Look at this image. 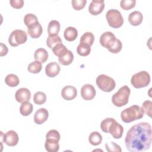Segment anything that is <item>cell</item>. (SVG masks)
<instances>
[{"label":"cell","instance_id":"1","mask_svg":"<svg viewBox=\"0 0 152 152\" xmlns=\"http://www.w3.org/2000/svg\"><path fill=\"white\" fill-rule=\"evenodd\" d=\"M151 126L148 122H140L133 125L127 132L125 144L131 152L148 150L151 144Z\"/></svg>","mask_w":152,"mask_h":152},{"label":"cell","instance_id":"2","mask_svg":"<svg viewBox=\"0 0 152 152\" xmlns=\"http://www.w3.org/2000/svg\"><path fill=\"white\" fill-rule=\"evenodd\" d=\"M143 110L138 105H132L123 110L121 113L122 121L125 123H130L135 120L140 119L144 116Z\"/></svg>","mask_w":152,"mask_h":152},{"label":"cell","instance_id":"3","mask_svg":"<svg viewBox=\"0 0 152 152\" xmlns=\"http://www.w3.org/2000/svg\"><path fill=\"white\" fill-rule=\"evenodd\" d=\"M131 90L127 86L121 87L112 97V103L116 107L126 105L129 101Z\"/></svg>","mask_w":152,"mask_h":152},{"label":"cell","instance_id":"4","mask_svg":"<svg viewBox=\"0 0 152 152\" xmlns=\"http://www.w3.org/2000/svg\"><path fill=\"white\" fill-rule=\"evenodd\" d=\"M150 82V75L145 71H140L134 74L131 79V83L134 87L141 88L147 86Z\"/></svg>","mask_w":152,"mask_h":152},{"label":"cell","instance_id":"5","mask_svg":"<svg viewBox=\"0 0 152 152\" xmlns=\"http://www.w3.org/2000/svg\"><path fill=\"white\" fill-rule=\"evenodd\" d=\"M106 18L110 27L118 28L124 24V18L119 11L116 9H110L107 11Z\"/></svg>","mask_w":152,"mask_h":152},{"label":"cell","instance_id":"6","mask_svg":"<svg viewBox=\"0 0 152 152\" xmlns=\"http://www.w3.org/2000/svg\"><path fill=\"white\" fill-rule=\"evenodd\" d=\"M96 81L97 87L104 92L112 91L116 86L115 81L112 78L104 74L99 75Z\"/></svg>","mask_w":152,"mask_h":152},{"label":"cell","instance_id":"7","mask_svg":"<svg viewBox=\"0 0 152 152\" xmlns=\"http://www.w3.org/2000/svg\"><path fill=\"white\" fill-rule=\"evenodd\" d=\"M27 40L26 32L22 30H15L11 32L8 38V43L11 46L16 47L24 43Z\"/></svg>","mask_w":152,"mask_h":152},{"label":"cell","instance_id":"8","mask_svg":"<svg viewBox=\"0 0 152 152\" xmlns=\"http://www.w3.org/2000/svg\"><path fill=\"white\" fill-rule=\"evenodd\" d=\"M1 133L2 141L8 146L13 147L18 144L19 138L17 133L15 131L10 130L4 134L2 132H1Z\"/></svg>","mask_w":152,"mask_h":152},{"label":"cell","instance_id":"9","mask_svg":"<svg viewBox=\"0 0 152 152\" xmlns=\"http://www.w3.org/2000/svg\"><path fill=\"white\" fill-rule=\"evenodd\" d=\"M116 40V38L113 33L111 31H106L100 36L99 41L102 46L109 49L113 45Z\"/></svg>","mask_w":152,"mask_h":152},{"label":"cell","instance_id":"10","mask_svg":"<svg viewBox=\"0 0 152 152\" xmlns=\"http://www.w3.org/2000/svg\"><path fill=\"white\" fill-rule=\"evenodd\" d=\"M96 94V91L91 84H87L83 86L81 88V96L84 100H93Z\"/></svg>","mask_w":152,"mask_h":152},{"label":"cell","instance_id":"11","mask_svg":"<svg viewBox=\"0 0 152 152\" xmlns=\"http://www.w3.org/2000/svg\"><path fill=\"white\" fill-rule=\"evenodd\" d=\"M104 6L105 4L103 0H93L89 5L88 11L90 14L93 15H97L100 14L103 11Z\"/></svg>","mask_w":152,"mask_h":152},{"label":"cell","instance_id":"12","mask_svg":"<svg viewBox=\"0 0 152 152\" xmlns=\"http://www.w3.org/2000/svg\"><path fill=\"white\" fill-rule=\"evenodd\" d=\"M123 132V126L115 119L109 126L108 133H110L114 138L119 139L122 137Z\"/></svg>","mask_w":152,"mask_h":152},{"label":"cell","instance_id":"13","mask_svg":"<svg viewBox=\"0 0 152 152\" xmlns=\"http://www.w3.org/2000/svg\"><path fill=\"white\" fill-rule=\"evenodd\" d=\"M77 95V90L76 88L72 86H65L61 90V96L64 100H73Z\"/></svg>","mask_w":152,"mask_h":152},{"label":"cell","instance_id":"14","mask_svg":"<svg viewBox=\"0 0 152 152\" xmlns=\"http://www.w3.org/2000/svg\"><path fill=\"white\" fill-rule=\"evenodd\" d=\"M15 100L19 103L29 102L31 98V93L27 88H21L15 92Z\"/></svg>","mask_w":152,"mask_h":152},{"label":"cell","instance_id":"15","mask_svg":"<svg viewBox=\"0 0 152 152\" xmlns=\"http://www.w3.org/2000/svg\"><path fill=\"white\" fill-rule=\"evenodd\" d=\"M49 117V112L45 108H40L34 115V121L37 125H41L47 121Z\"/></svg>","mask_w":152,"mask_h":152},{"label":"cell","instance_id":"16","mask_svg":"<svg viewBox=\"0 0 152 152\" xmlns=\"http://www.w3.org/2000/svg\"><path fill=\"white\" fill-rule=\"evenodd\" d=\"M61 70L59 65L55 62H52L46 65L45 73L49 77H55L59 74Z\"/></svg>","mask_w":152,"mask_h":152},{"label":"cell","instance_id":"17","mask_svg":"<svg viewBox=\"0 0 152 152\" xmlns=\"http://www.w3.org/2000/svg\"><path fill=\"white\" fill-rule=\"evenodd\" d=\"M43 32V28L39 22H37L27 27L28 35L33 39L39 37Z\"/></svg>","mask_w":152,"mask_h":152},{"label":"cell","instance_id":"18","mask_svg":"<svg viewBox=\"0 0 152 152\" xmlns=\"http://www.w3.org/2000/svg\"><path fill=\"white\" fill-rule=\"evenodd\" d=\"M143 20V15L141 12L135 11L131 12L128 15V21L134 26H139Z\"/></svg>","mask_w":152,"mask_h":152},{"label":"cell","instance_id":"19","mask_svg":"<svg viewBox=\"0 0 152 152\" xmlns=\"http://www.w3.org/2000/svg\"><path fill=\"white\" fill-rule=\"evenodd\" d=\"M58 141L48 138L46 140L45 142V147L47 151L48 152H57L59 149V144Z\"/></svg>","mask_w":152,"mask_h":152},{"label":"cell","instance_id":"20","mask_svg":"<svg viewBox=\"0 0 152 152\" xmlns=\"http://www.w3.org/2000/svg\"><path fill=\"white\" fill-rule=\"evenodd\" d=\"M48 52L44 48H39L34 53V58L41 63H45L48 59Z\"/></svg>","mask_w":152,"mask_h":152},{"label":"cell","instance_id":"21","mask_svg":"<svg viewBox=\"0 0 152 152\" xmlns=\"http://www.w3.org/2000/svg\"><path fill=\"white\" fill-rule=\"evenodd\" d=\"M64 36L65 39L68 42H72L75 40L78 36V31L74 27H68L64 30Z\"/></svg>","mask_w":152,"mask_h":152},{"label":"cell","instance_id":"22","mask_svg":"<svg viewBox=\"0 0 152 152\" xmlns=\"http://www.w3.org/2000/svg\"><path fill=\"white\" fill-rule=\"evenodd\" d=\"M60 23L56 20H51L48 26L49 36H57L60 30Z\"/></svg>","mask_w":152,"mask_h":152},{"label":"cell","instance_id":"23","mask_svg":"<svg viewBox=\"0 0 152 152\" xmlns=\"http://www.w3.org/2000/svg\"><path fill=\"white\" fill-rule=\"evenodd\" d=\"M88 141L93 145H98L102 141V136L97 131H93L89 135Z\"/></svg>","mask_w":152,"mask_h":152},{"label":"cell","instance_id":"24","mask_svg":"<svg viewBox=\"0 0 152 152\" xmlns=\"http://www.w3.org/2000/svg\"><path fill=\"white\" fill-rule=\"evenodd\" d=\"M5 83L10 87H14L17 86L20 83V80L18 76L13 74H8L5 78Z\"/></svg>","mask_w":152,"mask_h":152},{"label":"cell","instance_id":"25","mask_svg":"<svg viewBox=\"0 0 152 152\" xmlns=\"http://www.w3.org/2000/svg\"><path fill=\"white\" fill-rule=\"evenodd\" d=\"M33 104L29 102H26L22 103L20 107V112L23 116H28L33 112Z\"/></svg>","mask_w":152,"mask_h":152},{"label":"cell","instance_id":"26","mask_svg":"<svg viewBox=\"0 0 152 152\" xmlns=\"http://www.w3.org/2000/svg\"><path fill=\"white\" fill-rule=\"evenodd\" d=\"M52 49L54 55L57 56L58 58L64 56L68 52L67 48L64 44H62V43L57 44Z\"/></svg>","mask_w":152,"mask_h":152},{"label":"cell","instance_id":"27","mask_svg":"<svg viewBox=\"0 0 152 152\" xmlns=\"http://www.w3.org/2000/svg\"><path fill=\"white\" fill-rule=\"evenodd\" d=\"M74 59V55L72 52L68 50V52L64 56L58 58L59 62L63 65H68L72 63Z\"/></svg>","mask_w":152,"mask_h":152},{"label":"cell","instance_id":"28","mask_svg":"<svg viewBox=\"0 0 152 152\" xmlns=\"http://www.w3.org/2000/svg\"><path fill=\"white\" fill-rule=\"evenodd\" d=\"M91 46L85 44L80 43L77 48V53L81 56H86L88 55L91 51Z\"/></svg>","mask_w":152,"mask_h":152},{"label":"cell","instance_id":"29","mask_svg":"<svg viewBox=\"0 0 152 152\" xmlns=\"http://www.w3.org/2000/svg\"><path fill=\"white\" fill-rule=\"evenodd\" d=\"M94 40V36L91 32H86L81 37L80 43H85L89 46H91Z\"/></svg>","mask_w":152,"mask_h":152},{"label":"cell","instance_id":"30","mask_svg":"<svg viewBox=\"0 0 152 152\" xmlns=\"http://www.w3.org/2000/svg\"><path fill=\"white\" fill-rule=\"evenodd\" d=\"M42 68V63L37 61H35L31 62L28 65L27 70L28 71V72L31 73L37 74L41 71Z\"/></svg>","mask_w":152,"mask_h":152},{"label":"cell","instance_id":"31","mask_svg":"<svg viewBox=\"0 0 152 152\" xmlns=\"http://www.w3.org/2000/svg\"><path fill=\"white\" fill-rule=\"evenodd\" d=\"M61 43H62V40L58 35L49 36L46 39V45L50 49H52L55 45Z\"/></svg>","mask_w":152,"mask_h":152},{"label":"cell","instance_id":"32","mask_svg":"<svg viewBox=\"0 0 152 152\" xmlns=\"http://www.w3.org/2000/svg\"><path fill=\"white\" fill-rule=\"evenodd\" d=\"M33 101L34 103L38 105H41L45 103L46 101V96L42 91L36 92L33 96Z\"/></svg>","mask_w":152,"mask_h":152},{"label":"cell","instance_id":"33","mask_svg":"<svg viewBox=\"0 0 152 152\" xmlns=\"http://www.w3.org/2000/svg\"><path fill=\"white\" fill-rule=\"evenodd\" d=\"M24 24H26V26L28 27L37 22L38 21V19L36 17V15H35L33 14H27L24 17Z\"/></svg>","mask_w":152,"mask_h":152},{"label":"cell","instance_id":"34","mask_svg":"<svg viewBox=\"0 0 152 152\" xmlns=\"http://www.w3.org/2000/svg\"><path fill=\"white\" fill-rule=\"evenodd\" d=\"M135 0H122L120 2L121 7L124 10H129L135 6Z\"/></svg>","mask_w":152,"mask_h":152},{"label":"cell","instance_id":"35","mask_svg":"<svg viewBox=\"0 0 152 152\" xmlns=\"http://www.w3.org/2000/svg\"><path fill=\"white\" fill-rule=\"evenodd\" d=\"M114 120L115 119L112 118H107L103 120L100 124V128L102 131L105 133H108L109 126Z\"/></svg>","mask_w":152,"mask_h":152},{"label":"cell","instance_id":"36","mask_svg":"<svg viewBox=\"0 0 152 152\" xmlns=\"http://www.w3.org/2000/svg\"><path fill=\"white\" fill-rule=\"evenodd\" d=\"M105 147L108 152H113V151H122V149L121 147L116 144L114 142H107L105 144Z\"/></svg>","mask_w":152,"mask_h":152},{"label":"cell","instance_id":"37","mask_svg":"<svg viewBox=\"0 0 152 152\" xmlns=\"http://www.w3.org/2000/svg\"><path fill=\"white\" fill-rule=\"evenodd\" d=\"M151 107L152 102L150 100H145L142 104L141 109L143 110L144 112L148 116L151 117Z\"/></svg>","mask_w":152,"mask_h":152},{"label":"cell","instance_id":"38","mask_svg":"<svg viewBox=\"0 0 152 152\" xmlns=\"http://www.w3.org/2000/svg\"><path fill=\"white\" fill-rule=\"evenodd\" d=\"M122 43L121 41L116 39V42H115L113 45L107 50L112 53H118L122 50Z\"/></svg>","mask_w":152,"mask_h":152},{"label":"cell","instance_id":"39","mask_svg":"<svg viewBox=\"0 0 152 152\" xmlns=\"http://www.w3.org/2000/svg\"><path fill=\"white\" fill-rule=\"evenodd\" d=\"M72 7L74 10L79 11L82 10L87 3L86 0H73L71 1Z\"/></svg>","mask_w":152,"mask_h":152},{"label":"cell","instance_id":"40","mask_svg":"<svg viewBox=\"0 0 152 152\" xmlns=\"http://www.w3.org/2000/svg\"><path fill=\"white\" fill-rule=\"evenodd\" d=\"M60 138H61V136H60L59 132L56 129H52L49 131L46 135V139H48V138L54 139L59 141L60 140Z\"/></svg>","mask_w":152,"mask_h":152},{"label":"cell","instance_id":"41","mask_svg":"<svg viewBox=\"0 0 152 152\" xmlns=\"http://www.w3.org/2000/svg\"><path fill=\"white\" fill-rule=\"evenodd\" d=\"M10 3L12 7L16 9H19L23 7L24 2L23 0H11Z\"/></svg>","mask_w":152,"mask_h":152},{"label":"cell","instance_id":"42","mask_svg":"<svg viewBox=\"0 0 152 152\" xmlns=\"http://www.w3.org/2000/svg\"><path fill=\"white\" fill-rule=\"evenodd\" d=\"M8 51V49L7 48V46L4 45L2 43H1V53H0V56H5L7 54Z\"/></svg>","mask_w":152,"mask_h":152}]
</instances>
